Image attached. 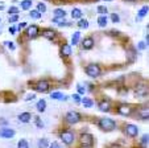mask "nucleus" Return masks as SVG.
Masks as SVG:
<instances>
[{"label":"nucleus","instance_id":"obj_5","mask_svg":"<svg viewBox=\"0 0 149 148\" xmlns=\"http://www.w3.org/2000/svg\"><path fill=\"white\" fill-rule=\"evenodd\" d=\"M81 143L84 145V147H90V145H93V143H94L93 135H90V134H82Z\"/></svg>","mask_w":149,"mask_h":148},{"label":"nucleus","instance_id":"obj_38","mask_svg":"<svg viewBox=\"0 0 149 148\" xmlns=\"http://www.w3.org/2000/svg\"><path fill=\"white\" fill-rule=\"evenodd\" d=\"M17 12H19V9H17L16 7H11V8L8 9V13H9V15H16Z\"/></svg>","mask_w":149,"mask_h":148},{"label":"nucleus","instance_id":"obj_42","mask_svg":"<svg viewBox=\"0 0 149 148\" xmlns=\"http://www.w3.org/2000/svg\"><path fill=\"white\" fill-rule=\"evenodd\" d=\"M146 46H148V44H145V42H139V49L140 51H144Z\"/></svg>","mask_w":149,"mask_h":148},{"label":"nucleus","instance_id":"obj_34","mask_svg":"<svg viewBox=\"0 0 149 148\" xmlns=\"http://www.w3.org/2000/svg\"><path fill=\"white\" fill-rule=\"evenodd\" d=\"M4 44H6V46L8 48L9 51H15V49H16V46L13 45V42H11V41H6Z\"/></svg>","mask_w":149,"mask_h":148},{"label":"nucleus","instance_id":"obj_12","mask_svg":"<svg viewBox=\"0 0 149 148\" xmlns=\"http://www.w3.org/2000/svg\"><path fill=\"white\" fill-rule=\"evenodd\" d=\"M99 110L100 111H104V112H108L111 110V103H110V101H102L100 103H99Z\"/></svg>","mask_w":149,"mask_h":148},{"label":"nucleus","instance_id":"obj_25","mask_svg":"<svg viewBox=\"0 0 149 148\" xmlns=\"http://www.w3.org/2000/svg\"><path fill=\"white\" fill-rule=\"evenodd\" d=\"M31 7H32V0H23L21 1V8L23 9H31Z\"/></svg>","mask_w":149,"mask_h":148},{"label":"nucleus","instance_id":"obj_33","mask_svg":"<svg viewBox=\"0 0 149 148\" xmlns=\"http://www.w3.org/2000/svg\"><path fill=\"white\" fill-rule=\"evenodd\" d=\"M37 11L38 12H41V13H44V12L46 11V6L44 3H40L38 6H37Z\"/></svg>","mask_w":149,"mask_h":148},{"label":"nucleus","instance_id":"obj_7","mask_svg":"<svg viewBox=\"0 0 149 148\" xmlns=\"http://www.w3.org/2000/svg\"><path fill=\"white\" fill-rule=\"evenodd\" d=\"M118 112L120 115H131L132 114V107L130 106V105H120V106L118 107Z\"/></svg>","mask_w":149,"mask_h":148},{"label":"nucleus","instance_id":"obj_11","mask_svg":"<svg viewBox=\"0 0 149 148\" xmlns=\"http://www.w3.org/2000/svg\"><path fill=\"white\" fill-rule=\"evenodd\" d=\"M135 91L139 97H145V95H148V87L145 85H139V86H136Z\"/></svg>","mask_w":149,"mask_h":148},{"label":"nucleus","instance_id":"obj_3","mask_svg":"<svg viewBox=\"0 0 149 148\" xmlns=\"http://www.w3.org/2000/svg\"><path fill=\"white\" fill-rule=\"evenodd\" d=\"M65 119H66V122H68L69 124H75V123L81 122L82 115L79 114V112H77V111H69L68 114H66Z\"/></svg>","mask_w":149,"mask_h":148},{"label":"nucleus","instance_id":"obj_13","mask_svg":"<svg viewBox=\"0 0 149 148\" xmlns=\"http://www.w3.org/2000/svg\"><path fill=\"white\" fill-rule=\"evenodd\" d=\"M31 118H32L31 112H21V114L19 115V120L21 123H29L31 122Z\"/></svg>","mask_w":149,"mask_h":148},{"label":"nucleus","instance_id":"obj_36","mask_svg":"<svg viewBox=\"0 0 149 148\" xmlns=\"http://www.w3.org/2000/svg\"><path fill=\"white\" fill-rule=\"evenodd\" d=\"M148 139H149V135L145 134L143 137H141V143H143L144 145H148Z\"/></svg>","mask_w":149,"mask_h":148},{"label":"nucleus","instance_id":"obj_23","mask_svg":"<svg viewBox=\"0 0 149 148\" xmlns=\"http://www.w3.org/2000/svg\"><path fill=\"white\" fill-rule=\"evenodd\" d=\"M98 24H99V27H102V28H104V27L107 25V17L106 16H99L98 17Z\"/></svg>","mask_w":149,"mask_h":148},{"label":"nucleus","instance_id":"obj_37","mask_svg":"<svg viewBox=\"0 0 149 148\" xmlns=\"http://www.w3.org/2000/svg\"><path fill=\"white\" fill-rule=\"evenodd\" d=\"M98 12H99L100 15H104L106 12H107V8H106L104 6H99V7H98Z\"/></svg>","mask_w":149,"mask_h":148},{"label":"nucleus","instance_id":"obj_27","mask_svg":"<svg viewBox=\"0 0 149 148\" xmlns=\"http://www.w3.org/2000/svg\"><path fill=\"white\" fill-rule=\"evenodd\" d=\"M65 16H66V12L63 11V9L57 8L56 11H54V17H65Z\"/></svg>","mask_w":149,"mask_h":148},{"label":"nucleus","instance_id":"obj_10","mask_svg":"<svg viewBox=\"0 0 149 148\" xmlns=\"http://www.w3.org/2000/svg\"><path fill=\"white\" fill-rule=\"evenodd\" d=\"M26 33H28V36L31 37V39H34V37L38 36L40 28H38L37 25H31V27L28 28V32H26Z\"/></svg>","mask_w":149,"mask_h":148},{"label":"nucleus","instance_id":"obj_4","mask_svg":"<svg viewBox=\"0 0 149 148\" xmlns=\"http://www.w3.org/2000/svg\"><path fill=\"white\" fill-rule=\"evenodd\" d=\"M59 137L62 139V142L65 143V144L70 145L71 143L74 142V139H75V136H74V132L73 131H69V130H66V131H62L61 134H59Z\"/></svg>","mask_w":149,"mask_h":148},{"label":"nucleus","instance_id":"obj_16","mask_svg":"<svg viewBox=\"0 0 149 148\" xmlns=\"http://www.w3.org/2000/svg\"><path fill=\"white\" fill-rule=\"evenodd\" d=\"M42 36L48 40H53L54 37H56V32H54L53 29H45V31L42 32Z\"/></svg>","mask_w":149,"mask_h":148},{"label":"nucleus","instance_id":"obj_18","mask_svg":"<svg viewBox=\"0 0 149 148\" xmlns=\"http://www.w3.org/2000/svg\"><path fill=\"white\" fill-rule=\"evenodd\" d=\"M36 107H37V111H40V112H44V111H45V109H46V102H45V99H41V101L37 102Z\"/></svg>","mask_w":149,"mask_h":148},{"label":"nucleus","instance_id":"obj_24","mask_svg":"<svg viewBox=\"0 0 149 148\" xmlns=\"http://www.w3.org/2000/svg\"><path fill=\"white\" fill-rule=\"evenodd\" d=\"M49 147V142L46 137H42L38 140V148H48Z\"/></svg>","mask_w":149,"mask_h":148},{"label":"nucleus","instance_id":"obj_32","mask_svg":"<svg viewBox=\"0 0 149 148\" xmlns=\"http://www.w3.org/2000/svg\"><path fill=\"white\" fill-rule=\"evenodd\" d=\"M34 122H36L37 128H42V127H44V122H42L38 116H34Z\"/></svg>","mask_w":149,"mask_h":148},{"label":"nucleus","instance_id":"obj_44","mask_svg":"<svg viewBox=\"0 0 149 148\" xmlns=\"http://www.w3.org/2000/svg\"><path fill=\"white\" fill-rule=\"evenodd\" d=\"M17 19H19V16H17V15H13V16L9 19V21H11V22H15V21H17Z\"/></svg>","mask_w":149,"mask_h":148},{"label":"nucleus","instance_id":"obj_29","mask_svg":"<svg viewBox=\"0 0 149 148\" xmlns=\"http://www.w3.org/2000/svg\"><path fill=\"white\" fill-rule=\"evenodd\" d=\"M17 148H29V144L25 139H21L19 143H17Z\"/></svg>","mask_w":149,"mask_h":148},{"label":"nucleus","instance_id":"obj_41","mask_svg":"<svg viewBox=\"0 0 149 148\" xmlns=\"http://www.w3.org/2000/svg\"><path fill=\"white\" fill-rule=\"evenodd\" d=\"M77 89H78L79 94H84V93H86V89H84V87H82L81 85H78V86H77Z\"/></svg>","mask_w":149,"mask_h":148},{"label":"nucleus","instance_id":"obj_6","mask_svg":"<svg viewBox=\"0 0 149 148\" xmlns=\"http://www.w3.org/2000/svg\"><path fill=\"white\" fill-rule=\"evenodd\" d=\"M125 132L128 136L135 137V136H137V134H139V128H137V126H135V124H127Z\"/></svg>","mask_w":149,"mask_h":148},{"label":"nucleus","instance_id":"obj_26","mask_svg":"<svg viewBox=\"0 0 149 148\" xmlns=\"http://www.w3.org/2000/svg\"><path fill=\"white\" fill-rule=\"evenodd\" d=\"M81 102L83 103V106L84 107H93V105H94V102L91 101V99H88V98H83V99H81Z\"/></svg>","mask_w":149,"mask_h":148},{"label":"nucleus","instance_id":"obj_19","mask_svg":"<svg viewBox=\"0 0 149 148\" xmlns=\"http://www.w3.org/2000/svg\"><path fill=\"white\" fill-rule=\"evenodd\" d=\"M82 11L79 8H74L73 11H71V17H73V19H81L82 17Z\"/></svg>","mask_w":149,"mask_h":148},{"label":"nucleus","instance_id":"obj_31","mask_svg":"<svg viewBox=\"0 0 149 148\" xmlns=\"http://www.w3.org/2000/svg\"><path fill=\"white\" fill-rule=\"evenodd\" d=\"M31 17L32 19H34V20H37V19H41V12H38L36 9V11H31Z\"/></svg>","mask_w":149,"mask_h":148},{"label":"nucleus","instance_id":"obj_48","mask_svg":"<svg viewBox=\"0 0 149 148\" xmlns=\"http://www.w3.org/2000/svg\"><path fill=\"white\" fill-rule=\"evenodd\" d=\"M108 148H121V147H120V145H118V144H111Z\"/></svg>","mask_w":149,"mask_h":148},{"label":"nucleus","instance_id":"obj_15","mask_svg":"<svg viewBox=\"0 0 149 148\" xmlns=\"http://www.w3.org/2000/svg\"><path fill=\"white\" fill-rule=\"evenodd\" d=\"M83 49H86V51H88V49H91V48L94 46V39H91V37H87V39L83 40Z\"/></svg>","mask_w":149,"mask_h":148},{"label":"nucleus","instance_id":"obj_30","mask_svg":"<svg viewBox=\"0 0 149 148\" xmlns=\"http://www.w3.org/2000/svg\"><path fill=\"white\" fill-rule=\"evenodd\" d=\"M148 11H149V7L148 6H144L143 8L139 11V17H144L146 13H148Z\"/></svg>","mask_w":149,"mask_h":148},{"label":"nucleus","instance_id":"obj_2","mask_svg":"<svg viewBox=\"0 0 149 148\" xmlns=\"http://www.w3.org/2000/svg\"><path fill=\"white\" fill-rule=\"evenodd\" d=\"M84 72H86V74H87L88 77H93V78H96V77L100 76V67H99V65L96 64H90L86 66V69H84Z\"/></svg>","mask_w":149,"mask_h":148},{"label":"nucleus","instance_id":"obj_28","mask_svg":"<svg viewBox=\"0 0 149 148\" xmlns=\"http://www.w3.org/2000/svg\"><path fill=\"white\" fill-rule=\"evenodd\" d=\"M78 27L79 28H83V29H87L88 28V21L87 20H84V19H79Z\"/></svg>","mask_w":149,"mask_h":148},{"label":"nucleus","instance_id":"obj_45","mask_svg":"<svg viewBox=\"0 0 149 148\" xmlns=\"http://www.w3.org/2000/svg\"><path fill=\"white\" fill-rule=\"evenodd\" d=\"M0 124H3V126H7V124H8V122H7V119H3V118H0Z\"/></svg>","mask_w":149,"mask_h":148},{"label":"nucleus","instance_id":"obj_49","mask_svg":"<svg viewBox=\"0 0 149 148\" xmlns=\"http://www.w3.org/2000/svg\"><path fill=\"white\" fill-rule=\"evenodd\" d=\"M127 1H136V0H127Z\"/></svg>","mask_w":149,"mask_h":148},{"label":"nucleus","instance_id":"obj_14","mask_svg":"<svg viewBox=\"0 0 149 148\" xmlns=\"http://www.w3.org/2000/svg\"><path fill=\"white\" fill-rule=\"evenodd\" d=\"M61 54L63 57H69L71 54V46L69 44H65V45H62L61 48Z\"/></svg>","mask_w":149,"mask_h":148},{"label":"nucleus","instance_id":"obj_43","mask_svg":"<svg viewBox=\"0 0 149 148\" xmlns=\"http://www.w3.org/2000/svg\"><path fill=\"white\" fill-rule=\"evenodd\" d=\"M73 99L75 102H78V103L81 102V97H79V94H73Z\"/></svg>","mask_w":149,"mask_h":148},{"label":"nucleus","instance_id":"obj_21","mask_svg":"<svg viewBox=\"0 0 149 148\" xmlns=\"http://www.w3.org/2000/svg\"><path fill=\"white\" fill-rule=\"evenodd\" d=\"M139 114H140L141 119H148V116H149L148 107H143V109H140V111H139Z\"/></svg>","mask_w":149,"mask_h":148},{"label":"nucleus","instance_id":"obj_39","mask_svg":"<svg viewBox=\"0 0 149 148\" xmlns=\"http://www.w3.org/2000/svg\"><path fill=\"white\" fill-rule=\"evenodd\" d=\"M34 98H36V94H34V93H31V94H28L25 97V101H32V99H34Z\"/></svg>","mask_w":149,"mask_h":148},{"label":"nucleus","instance_id":"obj_9","mask_svg":"<svg viewBox=\"0 0 149 148\" xmlns=\"http://www.w3.org/2000/svg\"><path fill=\"white\" fill-rule=\"evenodd\" d=\"M0 136H1V137H7V139L13 137L15 136V131H13V130H11V128H7V127L0 128Z\"/></svg>","mask_w":149,"mask_h":148},{"label":"nucleus","instance_id":"obj_35","mask_svg":"<svg viewBox=\"0 0 149 148\" xmlns=\"http://www.w3.org/2000/svg\"><path fill=\"white\" fill-rule=\"evenodd\" d=\"M111 20H112L113 22H119V21H120V17H119L118 13H112V15H111Z\"/></svg>","mask_w":149,"mask_h":148},{"label":"nucleus","instance_id":"obj_1","mask_svg":"<svg viewBox=\"0 0 149 148\" xmlns=\"http://www.w3.org/2000/svg\"><path fill=\"white\" fill-rule=\"evenodd\" d=\"M99 128H102L103 131H112V130L116 128V122L110 118H102L98 122Z\"/></svg>","mask_w":149,"mask_h":148},{"label":"nucleus","instance_id":"obj_40","mask_svg":"<svg viewBox=\"0 0 149 148\" xmlns=\"http://www.w3.org/2000/svg\"><path fill=\"white\" fill-rule=\"evenodd\" d=\"M48 148H61V145H59V143L53 142L52 144H49V147H48Z\"/></svg>","mask_w":149,"mask_h":148},{"label":"nucleus","instance_id":"obj_46","mask_svg":"<svg viewBox=\"0 0 149 148\" xmlns=\"http://www.w3.org/2000/svg\"><path fill=\"white\" fill-rule=\"evenodd\" d=\"M9 32H11V34H15L16 33V28H15V27H11V28H9Z\"/></svg>","mask_w":149,"mask_h":148},{"label":"nucleus","instance_id":"obj_47","mask_svg":"<svg viewBox=\"0 0 149 148\" xmlns=\"http://www.w3.org/2000/svg\"><path fill=\"white\" fill-rule=\"evenodd\" d=\"M24 27H26V22H21V24H19V29L24 28Z\"/></svg>","mask_w":149,"mask_h":148},{"label":"nucleus","instance_id":"obj_22","mask_svg":"<svg viewBox=\"0 0 149 148\" xmlns=\"http://www.w3.org/2000/svg\"><path fill=\"white\" fill-rule=\"evenodd\" d=\"M53 22H56L57 25H69L68 24V21H65V20H63V17H54L53 19Z\"/></svg>","mask_w":149,"mask_h":148},{"label":"nucleus","instance_id":"obj_17","mask_svg":"<svg viewBox=\"0 0 149 148\" xmlns=\"http://www.w3.org/2000/svg\"><path fill=\"white\" fill-rule=\"evenodd\" d=\"M50 98L52 99H57V101H66L68 99V97H65L62 93H52Z\"/></svg>","mask_w":149,"mask_h":148},{"label":"nucleus","instance_id":"obj_8","mask_svg":"<svg viewBox=\"0 0 149 148\" xmlns=\"http://www.w3.org/2000/svg\"><path fill=\"white\" fill-rule=\"evenodd\" d=\"M34 89L40 93H46L49 90V82L48 81H40L37 82V85L34 86Z\"/></svg>","mask_w":149,"mask_h":148},{"label":"nucleus","instance_id":"obj_20","mask_svg":"<svg viewBox=\"0 0 149 148\" xmlns=\"http://www.w3.org/2000/svg\"><path fill=\"white\" fill-rule=\"evenodd\" d=\"M79 39H81V32H74L73 36H71V44L77 45L79 41Z\"/></svg>","mask_w":149,"mask_h":148}]
</instances>
